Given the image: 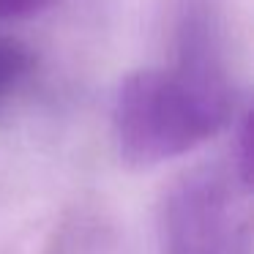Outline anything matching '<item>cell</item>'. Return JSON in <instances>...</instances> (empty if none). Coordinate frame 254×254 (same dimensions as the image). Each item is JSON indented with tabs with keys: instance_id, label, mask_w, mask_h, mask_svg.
I'll return each instance as SVG.
<instances>
[{
	"instance_id": "obj_1",
	"label": "cell",
	"mask_w": 254,
	"mask_h": 254,
	"mask_svg": "<svg viewBox=\"0 0 254 254\" xmlns=\"http://www.w3.org/2000/svg\"><path fill=\"white\" fill-rule=\"evenodd\" d=\"M235 112V88L208 17H186L172 68H145L123 79L112 131L123 164L148 170L191 153Z\"/></svg>"
},
{
	"instance_id": "obj_2",
	"label": "cell",
	"mask_w": 254,
	"mask_h": 254,
	"mask_svg": "<svg viewBox=\"0 0 254 254\" xmlns=\"http://www.w3.org/2000/svg\"><path fill=\"white\" fill-rule=\"evenodd\" d=\"M249 194L232 167L199 164L175 175L159 202L161 254H252Z\"/></svg>"
},
{
	"instance_id": "obj_3",
	"label": "cell",
	"mask_w": 254,
	"mask_h": 254,
	"mask_svg": "<svg viewBox=\"0 0 254 254\" xmlns=\"http://www.w3.org/2000/svg\"><path fill=\"white\" fill-rule=\"evenodd\" d=\"M112 235L110 227L90 213H77L55 227V238L47 254H110Z\"/></svg>"
},
{
	"instance_id": "obj_4",
	"label": "cell",
	"mask_w": 254,
	"mask_h": 254,
	"mask_svg": "<svg viewBox=\"0 0 254 254\" xmlns=\"http://www.w3.org/2000/svg\"><path fill=\"white\" fill-rule=\"evenodd\" d=\"M36 68V58L22 41L0 33V110L8 104L19 85L30 77Z\"/></svg>"
},
{
	"instance_id": "obj_5",
	"label": "cell",
	"mask_w": 254,
	"mask_h": 254,
	"mask_svg": "<svg viewBox=\"0 0 254 254\" xmlns=\"http://www.w3.org/2000/svg\"><path fill=\"white\" fill-rule=\"evenodd\" d=\"M50 0H0V19H19L39 14Z\"/></svg>"
}]
</instances>
